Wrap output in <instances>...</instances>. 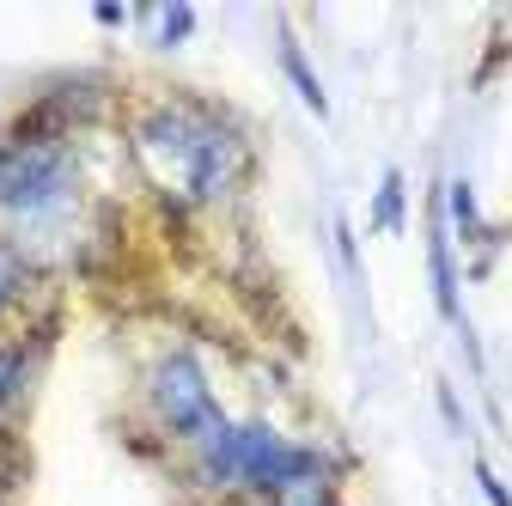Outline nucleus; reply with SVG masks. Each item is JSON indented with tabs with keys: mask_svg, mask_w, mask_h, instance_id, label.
<instances>
[{
	"mask_svg": "<svg viewBox=\"0 0 512 506\" xmlns=\"http://www.w3.org/2000/svg\"><path fill=\"white\" fill-rule=\"evenodd\" d=\"M189 25H196V13H189V7H171V13H165V31H159V43H177V37H189Z\"/></svg>",
	"mask_w": 512,
	"mask_h": 506,
	"instance_id": "1a4fd4ad",
	"label": "nucleus"
},
{
	"mask_svg": "<svg viewBox=\"0 0 512 506\" xmlns=\"http://www.w3.org/2000/svg\"><path fill=\"white\" fill-rule=\"evenodd\" d=\"M214 482H244V488H287L299 476H317V458L287 446L275 427H226L202 452Z\"/></svg>",
	"mask_w": 512,
	"mask_h": 506,
	"instance_id": "f03ea898",
	"label": "nucleus"
},
{
	"mask_svg": "<svg viewBox=\"0 0 512 506\" xmlns=\"http://www.w3.org/2000/svg\"><path fill=\"white\" fill-rule=\"evenodd\" d=\"M287 74L299 80V92H305V104H311L317 116H324V110H330V104H324V86H317V80H311V68H305V61H299V49H293V43H287Z\"/></svg>",
	"mask_w": 512,
	"mask_h": 506,
	"instance_id": "6e6552de",
	"label": "nucleus"
},
{
	"mask_svg": "<svg viewBox=\"0 0 512 506\" xmlns=\"http://www.w3.org/2000/svg\"><path fill=\"white\" fill-rule=\"evenodd\" d=\"M384 232H397L403 226V177L397 171H384V183H378V214H372Z\"/></svg>",
	"mask_w": 512,
	"mask_h": 506,
	"instance_id": "39448f33",
	"label": "nucleus"
},
{
	"mask_svg": "<svg viewBox=\"0 0 512 506\" xmlns=\"http://www.w3.org/2000/svg\"><path fill=\"white\" fill-rule=\"evenodd\" d=\"M452 208H458V220L470 226V214H476V208H470V183H452Z\"/></svg>",
	"mask_w": 512,
	"mask_h": 506,
	"instance_id": "9b49d317",
	"label": "nucleus"
},
{
	"mask_svg": "<svg viewBox=\"0 0 512 506\" xmlns=\"http://www.w3.org/2000/svg\"><path fill=\"white\" fill-rule=\"evenodd\" d=\"M19 385H25V354L19 348H0V409L19 397Z\"/></svg>",
	"mask_w": 512,
	"mask_h": 506,
	"instance_id": "0eeeda50",
	"label": "nucleus"
},
{
	"mask_svg": "<svg viewBox=\"0 0 512 506\" xmlns=\"http://www.w3.org/2000/svg\"><path fill=\"white\" fill-rule=\"evenodd\" d=\"M13 287H19V257H13L7 244H0V305L13 299Z\"/></svg>",
	"mask_w": 512,
	"mask_h": 506,
	"instance_id": "9d476101",
	"label": "nucleus"
},
{
	"mask_svg": "<svg viewBox=\"0 0 512 506\" xmlns=\"http://www.w3.org/2000/svg\"><path fill=\"white\" fill-rule=\"evenodd\" d=\"M275 506H330V488L317 482V476H299V482L275 488Z\"/></svg>",
	"mask_w": 512,
	"mask_h": 506,
	"instance_id": "423d86ee",
	"label": "nucleus"
},
{
	"mask_svg": "<svg viewBox=\"0 0 512 506\" xmlns=\"http://www.w3.org/2000/svg\"><path fill=\"white\" fill-rule=\"evenodd\" d=\"M68 189H74V165L61 147L37 141V147H13L7 159H0V208L7 214H49L68 202Z\"/></svg>",
	"mask_w": 512,
	"mask_h": 506,
	"instance_id": "20e7f679",
	"label": "nucleus"
},
{
	"mask_svg": "<svg viewBox=\"0 0 512 506\" xmlns=\"http://www.w3.org/2000/svg\"><path fill=\"white\" fill-rule=\"evenodd\" d=\"M141 141H147L153 165H165L177 177L183 196H214L238 165V141L226 129H214L208 116H196V110H159L141 129Z\"/></svg>",
	"mask_w": 512,
	"mask_h": 506,
	"instance_id": "f257e3e1",
	"label": "nucleus"
},
{
	"mask_svg": "<svg viewBox=\"0 0 512 506\" xmlns=\"http://www.w3.org/2000/svg\"><path fill=\"white\" fill-rule=\"evenodd\" d=\"M153 403H159V415H165L196 452H208L214 439L226 433V415L214 409V391H208L196 354H165V360H159V372H153Z\"/></svg>",
	"mask_w": 512,
	"mask_h": 506,
	"instance_id": "7ed1b4c3",
	"label": "nucleus"
},
{
	"mask_svg": "<svg viewBox=\"0 0 512 506\" xmlns=\"http://www.w3.org/2000/svg\"><path fill=\"white\" fill-rule=\"evenodd\" d=\"M476 476H482V488H488V500H494V506H512V500H506V488H500V482H494L488 470H476Z\"/></svg>",
	"mask_w": 512,
	"mask_h": 506,
	"instance_id": "f8f14e48",
	"label": "nucleus"
}]
</instances>
